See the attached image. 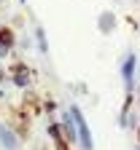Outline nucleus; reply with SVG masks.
Listing matches in <instances>:
<instances>
[{"label":"nucleus","mask_w":140,"mask_h":150,"mask_svg":"<svg viewBox=\"0 0 140 150\" xmlns=\"http://www.w3.org/2000/svg\"><path fill=\"white\" fill-rule=\"evenodd\" d=\"M67 112H70V118H73V123H75V129H78V142H81V147H84V150H92L94 142H92V131H89V126H86L84 112L78 110V105H70Z\"/></svg>","instance_id":"f257e3e1"},{"label":"nucleus","mask_w":140,"mask_h":150,"mask_svg":"<svg viewBox=\"0 0 140 150\" xmlns=\"http://www.w3.org/2000/svg\"><path fill=\"white\" fill-rule=\"evenodd\" d=\"M11 81H14L16 86L27 88V86H30V81H32V70H30L27 64H22V62H16V64L11 67Z\"/></svg>","instance_id":"f03ea898"},{"label":"nucleus","mask_w":140,"mask_h":150,"mask_svg":"<svg viewBox=\"0 0 140 150\" xmlns=\"http://www.w3.org/2000/svg\"><path fill=\"white\" fill-rule=\"evenodd\" d=\"M49 137L54 139V147L57 150H70V145H67V139H65V134H62V126L59 123H49Z\"/></svg>","instance_id":"7ed1b4c3"},{"label":"nucleus","mask_w":140,"mask_h":150,"mask_svg":"<svg viewBox=\"0 0 140 150\" xmlns=\"http://www.w3.org/2000/svg\"><path fill=\"white\" fill-rule=\"evenodd\" d=\"M14 43H16L14 30H11V27H0V56H6V54L14 48Z\"/></svg>","instance_id":"20e7f679"},{"label":"nucleus","mask_w":140,"mask_h":150,"mask_svg":"<svg viewBox=\"0 0 140 150\" xmlns=\"http://www.w3.org/2000/svg\"><path fill=\"white\" fill-rule=\"evenodd\" d=\"M135 64H137V56H135V54H127V59H124V67H121V78H124L127 88H132V78H135Z\"/></svg>","instance_id":"39448f33"},{"label":"nucleus","mask_w":140,"mask_h":150,"mask_svg":"<svg viewBox=\"0 0 140 150\" xmlns=\"http://www.w3.org/2000/svg\"><path fill=\"white\" fill-rule=\"evenodd\" d=\"M62 126V134H65V139H67V145H73V142H78V134H75V123H73V118H70V112L65 115V121L59 123Z\"/></svg>","instance_id":"423d86ee"},{"label":"nucleus","mask_w":140,"mask_h":150,"mask_svg":"<svg viewBox=\"0 0 140 150\" xmlns=\"http://www.w3.org/2000/svg\"><path fill=\"white\" fill-rule=\"evenodd\" d=\"M97 24H100V32H113V30H116V16H113L111 11H105V13H100Z\"/></svg>","instance_id":"0eeeda50"},{"label":"nucleus","mask_w":140,"mask_h":150,"mask_svg":"<svg viewBox=\"0 0 140 150\" xmlns=\"http://www.w3.org/2000/svg\"><path fill=\"white\" fill-rule=\"evenodd\" d=\"M0 142H3L6 150H14L16 147V134H14L8 126H3V123H0Z\"/></svg>","instance_id":"6e6552de"},{"label":"nucleus","mask_w":140,"mask_h":150,"mask_svg":"<svg viewBox=\"0 0 140 150\" xmlns=\"http://www.w3.org/2000/svg\"><path fill=\"white\" fill-rule=\"evenodd\" d=\"M35 38H38V48H41V54H46V51H49V43H46V35H43L41 27L35 30Z\"/></svg>","instance_id":"1a4fd4ad"},{"label":"nucleus","mask_w":140,"mask_h":150,"mask_svg":"<svg viewBox=\"0 0 140 150\" xmlns=\"http://www.w3.org/2000/svg\"><path fill=\"white\" fill-rule=\"evenodd\" d=\"M137 137H140V129H137Z\"/></svg>","instance_id":"9d476101"},{"label":"nucleus","mask_w":140,"mask_h":150,"mask_svg":"<svg viewBox=\"0 0 140 150\" xmlns=\"http://www.w3.org/2000/svg\"><path fill=\"white\" fill-rule=\"evenodd\" d=\"M137 91H140V88H137ZM137 102H140V97H137Z\"/></svg>","instance_id":"9b49d317"}]
</instances>
